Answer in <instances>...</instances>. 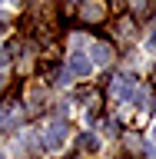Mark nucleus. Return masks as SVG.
Returning a JSON list of instances; mask_svg holds the SVG:
<instances>
[{
  "mask_svg": "<svg viewBox=\"0 0 156 159\" xmlns=\"http://www.w3.org/2000/svg\"><path fill=\"white\" fill-rule=\"evenodd\" d=\"M20 123V106L17 103H7V109L0 113V129H10V126H17Z\"/></svg>",
  "mask_w": 156,
  "mask_h": 159,
  "instance_id": "obj_1",
  "label": "nucleus"
},
{
  "mask_svg": "<svg viewBox=\"0 0 156 159\" xmlns=\"http://www.w3.org/2000/svg\"><path fill=\"white\" fill-rule=\"evenodd\" d=\"M90 63H97V66H106L110 63V47L106 43H93V50H90Z\"/></svg>",
  "mask_w": 156,
  "mask_h": 159,
  "instance_id": "obj_2",
  "label": "nucleus"
},
{
  "mask_svg": "<svg viewBox=\"0 0 156 159\" xmlns=\"http://www.w3.org/2000/svg\"><path fill=\"white\" fill-rule=\"evenodd\" d=\"M63 139H67V129H63V126H53L47 136H43V146H47V149H60V146H63Z\"/></svg>",
  "mask_w": 156,
  "mask_h": 159,
  "instance_id": "obj_3",
  "label": "nucleus"
},
{
  "mask_svg": "<svg viewBox=\"0 0 156 159\" xmlns=\"http://www.w3.org/2000/svg\"><path fill=\"white\" fill-rule=\"evenodd\" d=\"M90 70H93V63H90L83 53H73V60H70V73H77V76H87Z\"/></svg>",
  "mask_w": 156,
  "mask_h": 159,
  "instance_id": "obj_4",
  "label": "nucleus"
},
{
  "mask_svg": "<svg viewBox=\"0 0 156 159\" xmlns=\"http://www.w3.org/2000/svg\"><path fill=\"white\" fill-rule=\"evenodd\" d=\"M130 89H133V86H130V80H126V76H116V83H113V93H116L120 99H126V96H130Z\"/></svg>",
  "mask_w": 156,
  "mask_h": 159,
  "instance_id": "obj_5",
  "label": "nucleus"
},
{
  "mask_svg": "<svg viewBox=\"0 0 156 159\" xmlns=\"http://www.w3.org/2000/svg\"><path fill=\"white\" fill-rule=\"evenodd\" d=\"M80 146H83V149H97L100 143H97V136H90V133H83V136H80Z\"/></svg>",
  "mask_w": 156,
  "mask_h": 159,
  "instance_id": "obj_6",
  "label": "nucleus"
},
{
  "mask_svg": "<svg viewBox=\"0 0 156 159\" xmlns=\"http://www.w3.org/2000/svg\"><path fill=\"white\" fill-rule=\"evenodd\" d=\"M100 13H103V10H100V7H87V10H83V17H87V20H97Z\"/></svg>",
  "mask_w": 156,
  "mask_h": 159,
  "instance_id": "obj_7",
  "label": "nucleus"
},
{
  "mask_svg": "<svg viewBox=\"0 0 156 159\" xmlns=\"http://www.w3.org/2000/svg\"><path fill=\"white\" fill-rule=\"evenodd\" d=\"M7 30V13H0V33Z\"/></svg>",
  "mask_w": 156,
  "mask_h": 159,
  "instance_id": "obj_8",
  "label": "nucleus"
},
{
  "mask_svg": "<svg viewBox=\"0 0 156 159\" xmlns=\"http://www.w3.org/2000/svg\"><path fill=\"white\" fill-rule=\"evenodd\" d=\"M0 66H7V50H0Z\"/></svg>",
  "mask_w": 156,
  "mask_h": 159,
  "instance_id": "obj_9",
  "label": "nucleus"
},
{
  "mask_svg": "<svg viewBox=\"0 0 156 159\" xmlns=\"http://www.w3.org/2000/svg\"><path fill=\"white\" fill-rule=\"evenodd\" d=\"M149 50H156V30H153V37H149Z\"/></svg>",
  "mask_w": 156,
  "mask_h": 159,
  "instance_id": "obj_10",
  "label": "nucleus"
},
{
  "mask_svg": "<svg viewBox=\"0 0 156 159\" xmlns=\"http://www.w3.org/2000/svg\"><path fill=\"white\" fill-rule=\"evenodd\" d=\"M73 3H87V0H73Z\"/></svg>",
  "mask_w": 156,
  "mask_h": 159,
  "instance_id": "obj_11",
  "label": "nucleus"
},
{
  "mask_svg": "<svg viewBox=\"0 0 156 159\" xmlns=\"http://www.w3.org/2000/svg\"><path fill=\"white\" fill-rule=\"evenodd\" d=\"M153 139H156V129H153Z\"/></svg>",
  "mask_w": 156,
  "mask_h": 159,
  "instance_id": "obj_12",
  "label": "nucleus"
},
{
  "mask_svg": "<svg viewBox=\"0 0 156 159\" xmlns=\"http://www.w3.org/2000/svg\"><path fill=\"white\" fill-rule=\"evenodd\" d=\"M0 83H3V76H0Z\"/></svg>",
  "mask_w": 156,
  "mask_h": 159,
  "instance_id": "obj_13",
  "label": "nucleus"
}]
</instances>
